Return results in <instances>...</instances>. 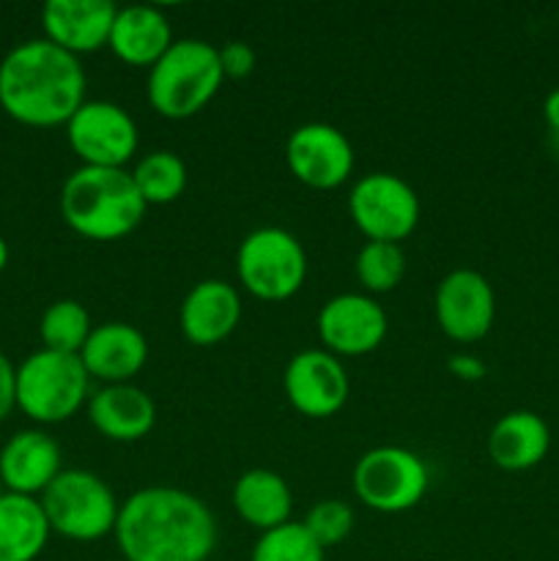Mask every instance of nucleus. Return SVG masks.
Listing matches in <instances>:
<instances>
[{
    "label": "nucleus",
    "instance_id": "1",
    "mask_svg": "<svg viewBox=\"0 0 559 561\" xmlns=\"http://www.w3.org/2000/svg\"><path fill=\"white\" fill-rule=\"evenodd\" d=\"M113 537L124 561H208L217 520L190 491L151 485L121 504Z\"/></svg>",
    "mask_w": 559,
    "mask_h": 561
},
{
    "label": "nucleus",
    "instance_id": "2",
    "mask_svg": "<svg viewBox=\"0 0 559 561\" xmlns=\"http://www.w3.org/2000/svg\"><path fill=\"white\" fill-rule=\"evenodd\" d=\"M85 104L80 58L47 38L22 42L0 60V107L25 126H60Z\"/></svg>",
    "mask_w": 559,
    "mask_h": 561
},
{
    "label": "nucleus",
    "instance_id": "3",
    "mask_svg": "<svg viewBox=\"0 0 559 561\" xmlns=\"http://www.w3.org/2000/svg\"><path fill=\"white\" fill-rule=\"evenodd\" d=\"M146 203L126 168H77L60 186V217L91 241H118L146 217Z\"/></svg>",
    "mask_w": 559,
    "mask_h": 561
},
{
    "label": "nucleus",
    "instance_id": "4",
    "mask_svg": "<svg viewBox=\"0 0 559 561\" xmlns=\"http://www.w3.org/2000/svg\"><path fill=\"white\" fill-rule=\"evenodd\" d=\"M219 49L203 38H179L148 69L146 93L162 118L184 121L201 113L223 85Z\"/></svg>",
    "mask_w": 559,
    "mask_h": 561
},
{
    "label": "nucleus",
    "instance_id": "5",
    "mask_svg": "<svg viewBox=\"0 0 559 561\" xmlns=\"http://www.w3.org/2000/svg\"><path fill=\"white\" fill-rule=\"evenodd\" d=\"M91 398V376L77 354L36 351L16 367V409L38 425L71 420Z\"/></svg>",
    "mask_w": 559,
    "mask_h": 561
},
{
    "label": "nucleus",
    "instance_id": "6",
    "mask_svg": "<svg viewBox=\"0 0 559 561\" xmlns=\"http://www.w3.org/2000/svg\"><path fill=\"white\" fill-rule=\"evenodd\" d=\"M55 535L75 542H93L113 535L121 504L113 488L85 469H64L38 499Z\"/></svg>",
    "mask_w": 559,
    "mask_h": 561
},
{
    "label": "nucleus",
    "instance_id": "7",
    "mask_svg": "<svg viewBox=\"0 0 559 561\" xmlns=\"http://www.w3.org/2000/svg\"><path fill=\"white\" fill-rule=\"evenodd\" d=\"M236 274L247 294L261 301H285L307 279V252L285 228H258L236 250Z\"/></svg>",
    "mask_w": 559,
    "mask_h": 561
},
{
    "label": "nucleus",
    "instance_id": "8",
    "mask_svg": "<svg viewBox=\"0 0 559 561\" xmlns=\"http://www.w3.org/2000/svg\"><path fill=\"white\" fill-rule=\"evenodd\" d=\"M354 493L362 504L384 515H398L425 499L431 477L425 460L406 447H373L356 460Z\"/></svg>",
    "mask_w": 559,
    "mask_h": 561
},
{
    "label": "nucleus",
    "instance_id": "9",
    "mask_svg": "<svg viewBox=\"0 0 559 561\" xmlns=\"http://www.w3.org/2000/svg\"><path fill=\"white\" fill-rule=\"evenodd\" d=\"M349 214L367 241L400 244L420 225V197L395 173H367L351 186Z\"/></svg>",
    "mask_w": 559,
    "mask_h": 561
},
{
    "label": "nucleus",
    "instance_id": "10",
    "mask_svg": "<svg viewBox=\"0 0 559 561\" xmlns=\"http://www.w3.org/2000/svg\"><path fill=\"white\" fill-rule=\"evenodd\" d=\"M71 151L88 168H126L137 153V124L121 104L93 99L66 124Z\"/></svg>",
    "mask_w": 559,
    "mask_h": 561
},
{
    "label": "nucleus",
    "instance_id": "11",
    "mask_svg": "<svg viewBox=\"0 0 559 561\" xmlns=\"http://www.w3.org/2000/svg\"><path fill=\"white\" fill-rule=\"evenodd\" d=\"M285 162L294 179L310 190H334L354 173V148L338 126L310 121L290 131Z\"/></svg>",
    "mask_w": 559,
    "mask_h": 561
},
{
    "label": "nucleus",
    "instance_id": "12",
    "mask_svg": "<svg viewBox=\"0 0 559 561\" xmlns=\"http://www.w3.org/2000/svg\"><path fill=\"white\" fill-rule=\"evenodd\" d=\"M438 329L460 345L486 337L497 318V294L475 268H455L438 283L433 296Z\"/></svg>",
    "mask_w": 559,
    "mask_h": 561
},
{
    "label": "nucleus",
    "instance_id": "13",
    "mask_svg": "<svg viewBox=\"0 0 559 561\" xmlns=\"http://www.w3.org/2000/svg\"><path fill=\"white\" fill-rule=\"evenodd\" d=\"M288 403L310 420L334 416L349 400V373L343 362L323 348L299 351L283 373Z\"/></svg>",
    "mask_w": 559,
    "mask_h": 561
},
{
    "label": "nucleus",
    "instance_id": "14",
    "mask_svg": "<svg viewBox=\"0 0 559 561\" xmlns=\"http://www.w3.org/2000/svg\"><path fill=\"white\" fill-rule=\"evenodd\" d=\"M318 337L329 354L365 356L387 337V312L367 294L332 296L318 312Z\"/></svg>",
    "mask_w": 559,
    "mask_h": 561
},
{
    "label": "nucleus",
    "instance_id": "15",
    "mask_svg": "<svg viewBox=\"0 0 559 561\" xmlns=\"http://www.w3.org/2000/svg\"><path fill=\"white\" fill-rule=\"evenodd\" d=\"M118 5L110 0H49L42 9L44 38L69 55L99 53L107 47Z\"/></svg>",
    "mask_w": 559,
    "mask_h": 561
},
{
    "label": "nucleus",
    "instance_id": "16",
    "mask_svg": "<svg viewBox=\"0 0 559 561\" xmlns=\"http://www.w3.org/2000/svg\"><path fill=\"white\" fill-rule=\"evenodd\" d=\"M80 362L91 381L132 383V378L146 367L148 340L137 327L124 321H110L93 327L91 337L82 345Z\"/></svg>",
    "mask_w": 559,
    "mask_h": 561
},
{
    "label": "nucleus",
    "instance_id": "17",
    "mask_svg": "<svg viewBox=\"0 0 559 561\" xmlns=\"http://www.w3.org/2000/svg\"><path fill=\"white\" fill-rule=\"evenodd\" d=\"M241 321V296L225 279H203L192 285L181 301L179 327L192 345H217L236 332Z\"/></svg>",
    "mask_w": 559,
    "mask_h": 561
},
{
    "label": "nucleus",
    "instance_id": "18",
    "mask_svg": "<svg viewBox=\"0 0 559 561\" xmlns=\"http://www.w3.org/2000/svg\"><path fill=\"white\" fill-rule=\"evenodd\" d=\"M88 420L110 442H140L157 425V405L135 383H107L88 398Z\"/></svg>",
    "mask_w": 559,
    "mask_h": 561
},
{
    "label": "nucleus",
    "instance_id": "19",
    "mask_svg": "<svg viewBox=\"0 0 559 561\" xmlns=\"http://www.w3.org/2000/svg\"><path fill=\"white\" fill-rule=\"evenodd\" d=\"M60 471V447L44 431L14 433L0 449V480L9 493L42 496Z\"/></svg>",
    "mask_w": 559,
    "mask_h": 561
},
{
    "label": "nucleus",
    "instance_id": "20",
    "mask_svg": "<svg viewBox=\"0 0 559 561\" xmlns=\"http://www.w3.org/2000/svg\"><path fill=\"white\" fill-rule=\"evenodd\" d=\"M173 27L157 5H126L118 9L107 47L126 66L151 69L173 44Z\"/></svg>",
    "mask_w": 559,
    "mask_h": 561
},
{
    "label": "nucleus",
    "instance_id": "21",
    "mask_svg": "<svg viewBox=\"0 0 559 561\" xmlns=\"http://www.w3.org/2000/svg\"><path fill=\"white\" fill-rule=\"evenodd\" d=\"M551 447V431L535 411H510L488 433V458L504 471L535 469Z\"/></svg>",
    "mask_w": 559,
    "mask_h": 561
},
{
    "label": "nucleus",
    "instance_id": "22",
    "mask_svg": "<svg viewBox=\"0 0 559 561\" xmlns=\"http://www.w3.org/2000/svg\"><path fill=\"white\" fill-rule=\"evenodd\" d=\"M233 510L247 526L258 531L288 524L294 510V493L288 482L272 469H250L236 480Z\"/></svg>",
    "mask_w": 559,
    "mask_h": 561
},
{
    "label": "nucleus",
    "instance_id": "23",
    "mask_svg": "<svg viewBox=\"0 0 559 561\" xmlns=\"http://www.w3.org/2000/svg\"><path fill=\"white\" fill-rule=\"evenodd\" d=\"M49 535L53 529L38 499L20 493L0 499V561H36Z\"/></svg>",
    "mask_w": 559,
    "mask_h": 561
},
{
    "label": "nucleus",
    "instance_id": "24",
    "mask_svg": "<svg viewBox=\"0 0 559 561\" xmlns=\"http://www.w3.org/2000/svg\"><path fill=\"white\" fill-rule=\"evenodd\" d=\"M146 206H168L186 190V164L173 151H151L129 170Z\"/></svg>",
    "mask_w": 559,
    "mask_h": 561
},
{
    "label": "nucleus",
    "instance_id": "25",
    "mask_svg": "<svg viewBox=\"0 0 559 561\" xmlns=\"http://www.w3.org/2000/svg\"><path fill=\"white\" fill-rule=\"evenodd\" d=\"M93 332L91 316L77 299H58L44 310L38 334L47 351L58 354H77L80 356L82 345L88 343Z\"/></svg>",
    "mask_w": 559,
    "mask_h": 561
},
{
    "label": "nucleus",
    "instance_id": "26",
    "mask_svg": "<svg viewBox=\"0 0 559 561\" xmlns=\"http://www.w3.org/2000/svg\"><path fill=\"white\" fill-rule=\"evenodd\" d=\"M356 279L365 294H389L400 285L406 274V255L400 244L389 241H367L356 255Z\"/></svg>",
    "mask_w": 559,
    "mask_h": 561
},
{
    "label": "nucleus",
    "instance_id": "27",
    "mask_svg": "<svg viewBox=\"0 0 559 561\" xmlns=\"http://www.w3.org/2000/svg\"><path fill=\"white\" fill-rule=\"evenodd\" d=\"M250 561H323V548L296 520L261 531L252 546Z\"/></svg>",
    "mask_w": 559,
    "mask_h": 561
},
{
    "label": "nucleus",
    "instance_id": "28",
    "mask_svg": "<svg viewBox=\"0 0 559 561\" xmlns=\"http://www.w3.org/2000/svg\"><path fill=\"white\" fill-rule=\"evenodd\" d=\"M301 526L327 551V548L340 546L351 535V529H354V510L345 502H340V499H323V502L312 504Z\"/></svg>",
    "mask_w": 559,
    "mask_h": 561
},
{
    "label": "nucleus",
    "instance_id": "29",
    "mask_svg": "<svg viewBox=\"0 0 559 561\" xmlns=\"http://www.w3.org/2000/svg\"><path fill=\"white\" fill-rule=\"evenodd\" d=\"M217 49L225 80H244V77H250L255 71L258 55L247 42H225Z\"/></svg>",
    "mask_w": 559,
    "mask_h": 561
},
{
    "label": "nucleus",
    "instance_id": "30",
    "mask_svg": "<svg viewBox=\"0 0 559 561\" xmlns=\"http://www.w3.org/2000/svg\"><path fill=\"white\" fill-rule=\"evenodd\" d=\"M16 405V367L11 365L9 356L0 351V422L14 411Z\"/></svg>",
    "mask_w": 559,
    "mask_h": 561
},
{
    "label": "nucleus",
    "instance_id": "31",
    "mask_svg": "<svg viewBox=\"0 0 559 561\" xmlns=\"http://www.w3.org/2000/svg\"><path fill=\"white\" fill-rule=\"evenodd\" d=\"M447 370L460 381H480L486 378V362L475 354H453L447 359Z\"/></svg>",
    "mask_w": 559,
    "mask_h": 561
},
{
    "label": "nucleus",
    "instance_id": "32",
    "mask_svg": "<svg viewBox=\"0 0 559 561\" xmlns=\"http://www.w3.org/2000/svg\"><path fill=\"white\" fill-rule=\"evenodd\" d=\"M543 115H546V124L551 129V135L559 140V88H554L551 93L543 102Z\"/></svg>",
    "mask_w": 559,
    "mask_h": 561
},
{
    "label": "nucleus",
    "instance_id": "33",
    "mask_svg": "<svg viewBox=\"0 0 559 561\" xmlns=\"http://www.w3.org/2000/svg\"><path fill=\"white\" fill-rule=\"evenodd\" d=\"M5 263H9V244H5V239L0 236V272L5 268Z\"/></svg>",
    "mask_w": 559,
    "mask_h": 561
},
{
    "label": "nucleus",
    "instance_id": "34",
    "mask_svg": "<svg viewBox=\"0 0 559 561\" xmlns=\"http://www.w3.org/2000/svg\"><path fill=\"white\" fill-rule=\"evenodd\" d=\"M5 493H9V491H5V485H3V480H0V499H3V496H5Z\"/></svg>",
    "mask_w": 559,
    "mask_h": 561
}]
</instances>
